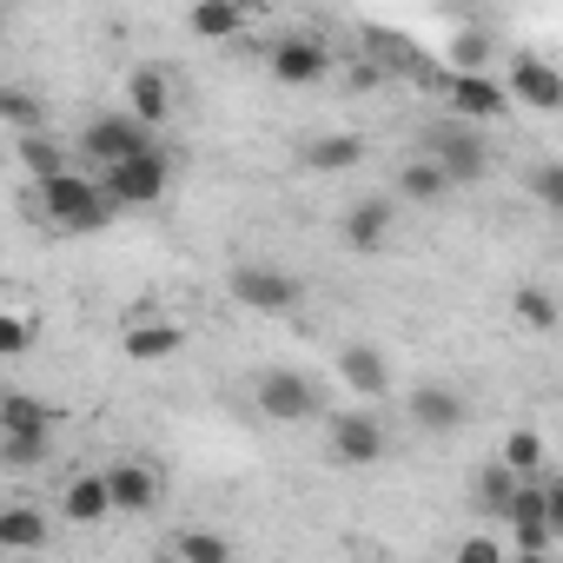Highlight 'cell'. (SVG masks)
Instances as JSON below:
<instances>
[{"instance_id": "cell-1", "label": "cell", "mask_w": 563, "mask_h": 563, "mask_svg": "<svg viewBox=\"0 0 563 563\" xmlns=\"http://www.w3.org/2000/svg\"><path fill=\"white\" fill-rule=\"evenodd\" d=\"M41 212H47L60 232H100L120 206L107 199L100 179H87V173H60L54 186H41Z\"/></svg>"}, {"instance_id": "cell-2", "label": "cell", "mask_w": 563, "mask_h": 563, "mask_svg": "<svg viewBox=\"0 0 563 563\" xmlns=\"http://www.w3.org/2000/svg\"><path fill=\"white\" fill-rule=\"evenodd\" d=\"M225 292H232V306H245V312H258V319H278V312H292L299 306V278L286 272V265H232L225 272Z\"/></svg>"}, {"instance_id": "cell-3", "label": "cell", "mask_w": 563, "mask_h": 563, "mask_svg": "<svg viewBox=\"0 0 563 563\" xmlns=\"http://www.w3.org/2000/svg\"><path fill=\"white\" fill-rule=\"evenodd\" d=\"M80 153H87L100 173H113V166H126V159H140V153H159V133L140 126L133 113H100V120L80 133Z\"/></svg>"}, {"instance_id": "cell-4", "label": "cell", "mask_w": 563, "mask_h": 563, "mask_svg": "<svg viewBox=\"0 0 563 563\" xmlns=\"http://www.w3.org/2000/svg\"><path fill=\"white\" fill-rule=\"evenodd\" d=\"M424 159H438V166L451 173V186H471V179H484V173H490V146H484V140H477V126H464V120L438 126V133L424 140Z\"/></svg>"}, {"instance_id": "cell-5", "label": "cell", "mask_w": 563, "mask_h": 563, "mask_svg": "<svg viewBox=\"0 0 563 563\" xmlns=\"http://www.w3.org/2000/svg\"><path fill=\"white\" fill-rule=\"evenodd\" d=\"M258 411H265L272 424H306V418L319 411V391H312L306 372L272 365V372H258Z\"/></svg>"}, {"instance_id": "cell-6", "label": "cell", "mask_w": 563, "mask_h": 563, "mask_svg": "<svg viewBox=\"0 0 563 563\" xmlns=\"http://www.w3.org/2000/svg\"><path fill=\"white\" fill-rule=\"evenodd\" d=\"M166 179H173L166 146H159V153H140V159H126V166H113V173H100V186H107L113 206H159Z\"/></svg>"}, {"instance_id": "cell-7", "label": "cell", "mask_w": 563, "mask_h": 563, "mask_svg": "<svg viewBox=\"0 0 563 563\" xmlns=\"http://www.w3.org/2000/svg\"><path fill=\"white\" fill-rule=\"evenodd\" d=\"M325 438H332V457L339 464H378L385 457V424L372 411H339L325 424Z\"/></svg>"}, {"instance_id": "cell-8", "label": "cell", "mask_w": 563, "mask_h": 563, "mask_svg": "<svg viewBox=\"0 0 563 563\" xmlns=\"http://www.w3.org/2000/svg\"><path fill=\"white\" fill-rule=\"evenodd\" d=\"M272 74L286 80V87H319L325 74H332V54H325V41H312V34H286L272 47Z\"/></svg>"}, {"instance_id": "cell-9", "label": "cell", "mask_w": 563, "mask_h": 563, "mask_svg": "<svg viewBox=\"0 0 563 563\" xmlns=\"http://www.w3.org/2000/svg\"><path fill=\"white\" fill-rule=\"evenodd\" d=\"M504 517H510V530H517V543H523L530 556H550V537H556V530H550V490H543L537 477L517 484V497H510Z\"/></svg>"}, {"instance_id": "cell-10", "label": "cell", "mask_w": 563, "mask_h": 563, "mask_svg": "<svg viewBox=\"0 0 563 563\" xmlns=\"http://www.w3.org/2000/svg\"><path fill=\"white\" fill-rule=\"evenodd\" d=\"M0 438H14V444H54V411L34 391H8V398H0Z\"/></svg>"}, {"instance_id": "cell-11", "label": "cell", "mask_w": 563, "mask_h": 563, "mask_svg": "<svg viewBox=\"0 0 563 563\" xmlns=\"http://www.w3.org/2000/svg\"><path fill=\"white\" fill-rule=\"evenodd\" d=\"M451 107H457L464 126H477V120H504V113H510V87H497L490 74H457V80H451Z\"/></svg>"}, {"instance_id": "cell-12", "label": "cell", "mask_w": 563, "mask_h": 563, "mask_svg": "<svg viewBox=\"0 0 563 563\" xmlns=\"http://www.w3.org/2000/svg\"><path fill=\"white\" fill-rule=\"evenodd\" d=\"M179 345H186V332L173 319H126V332H120V352L133 365H166Z\"/></svg>"}, {"instance_id": "cell-13", "label": "cell", "mask_w": 563, "mask_h": 563, "mask_svg": "<svg viewBox=\"0 0 563 563\" xmlns=\"http://www.w3.org/2000/svg\"><path fill=\"white\" fill-rule=\"evenodd\" d=\"M510 100H523L530 113H563V74H556L550 60L523 54L517 74H510Z\"/></svg>"}, {"instance_id": "cell-14", "label": "cell", "mask_w": 563, "mask_h": 563, "mask_svg": "<svg viewBox=\"0 0 563 563\" xmlns=\"http://www.w3.org/2000/svg\"><path fill=\"white\" fill-rule=\"evenodd\" d=\"M391 219H398V212H391V199H378V192H372V199H352V206H345L339 232H345V245H352V252H378V245L391 239Z\"/></svg>"}, {"instance_id": "cell-15", "label": "cell", "mask_w": 563, "mask_h": 563, "mask_svg": "<svg viewBox=\"0 0 563 563\" xmlns=\"http://www.w3.org/2000/svg\"><path fill=\"white\" fill-rule=\"evenodd\" d=\"M107 490H113V510H153L159 490H166V477L153 464L126 457V464H107Z\"/></svg>"}, {"instance_id": "cell-16", "label": "cell", "mask_w": 563, "mask_h": 563, "mask_svg": "<svg viewBox=\"0 0 563 563\" xmlns=\"http://www.w3.org/2000/svg\"><path fill=\"white\" fill-rule=\"evenodd\" d=\"M126 113L140 120V126H166V113H173V80L159 74V67H140L133 80H126Z\"/></svg>"}, {"instance_id": "cell-17", "label": "cell", "mask_w": 563, "mask_h": 563, "mask_svg": "<svg viewBox=\"0 0 563 563\" xmlns=\"http://www.w3.org/2000/svg\"><path fill=\"white\" fill-rule=\"evenodd\" d=\"M107 510H113L107 471H80V477H67V490H60V517H67V523H107Z\"/></svg>"}, {"instance_id": "cell-18", "label": "cell", "mask_w": 563, "mask_h": 563, "mask_svg": "<svg viewBox=\"0 0 563 563\" xmlns=\"http://www.w3.org/2000/svg\"><path fill=\"white\" fill-rule=\"evenodd\" d=\"M411 418H418L431 438H451V431L464 424V398H457L451 385H418V391H411Z\"/></svg>"}, {"instance_id": "cell-19", "label": "cell", "mask_w": 563, "mask_h": 563, "mask_svg": "<svg viewBox=\"0 0 563 563\" xmlns=\"http://www.w3.org/2000/svg\"><path fill=\"white\" fill-rule=\"evenodd\" d=\"M339 378H345L358 398H378V391L391 385V365H385L378 345H345V352H339Z\"/></svg>"}, {"instance_id": "cell-20", "label": "cell", "mask_w": 563, "mask_h": 563, "mask_svg": "<svg viewBox=\"0 0 563 563\" xmlns=\"http://www.w3.org/2000/svg\"><path fill=\"white\" fill-rule=\"evenodd\" d=\"M358 159H372L365 133H319V140L306 146V166H312V173H352Z\"/></svg>"}, {"instance_id": "cell-21", "label": "cell", "mask_w": 563, "mask_h": 563, "mask_svg": "<svg viewBox=\"0 0 563 563\" xmlns=\"http://www.w3.org/2000/svg\"><path fill=\"white\" fill-rule=\"evenodd\" d=\"M47 510H34V504H8V510H0V543H8V550H41L47 543Z\"/></svg>"}, {"instance_id": "cell-22", "label": "cell", "mask_w": 563, "mask_h": 563, "mask_svg": "<svg viewBox=\"0 0 563 563\" xmlns=\"http://www.w3.org/2000/svg\"><path fill=\"white\" fill-rule=\"evenodd\" d=\"M398 192H405L411 206H431V199H444V192H451V173H444L438 159H424V153H418V159H405Z\"/></svg>"}, {"instance_id": "cell-23", "label": "cell", "mask_w": 563, "mask_h": 563, "mask_svg": "<svg viewBox=\"0 0 563 563\" xmlns=\"http://www.w3.org/2000/svg\"><path fill=\"white\" fill-rule=\"evenodd\" d=\"M186 27L199 41H232V34H245V8H232V0H199L186 14Z\"/></svg>"}, {"instance_id": "cell-24", "label": "cell", "mask_w": 563, "mask_h": 563, "mask_svg": "<svg viewBox=\"0 0 563 563\" xmlns=\"http://www.w3.org/2000/svg\"><path fill=\"white\" fill-rule=\"evenodd\" d=\"M497 464H504L510 477H523V484H530V477H543V438H537L530 424H517V431L504 438V451H497Z\"/></svg>"}, {"instance_id": "cell-25", "label": "cell", "mask_w": 563, "mask_h": 563, "mask_svg": "<svg viewBox=\"0 0 563 563\" xmlns=\"http://www.w3.org/2000/svg\"><path fill=\"white\" fill-rule=\"evenodd\" d=\"M510 312H517V325H523V332H556V325H563V306H556L543 286H517Z\"/></svg>"}, {"instance_id": "cell-26", "label": "cell", "mask_w": 563, "mask_h": 563, "mask_svg": "<svg viewBox=\"0 0 563 563\" xmlns=\"http://www.w3.org/2000/svg\"><path fill=\"white\" fill-rule=\"evenodd\" d=\"M173 556H179V563H232V543H225L219 530H199V523H192V530L173 537Z\"/></svg>"}, {"instance_id": "cell-27", "label": "cell", "mask_w": 563, "mask_h": 563, "mask_svg": "<svg viewBox=\"0 0 563 563\" xmlns=\"http://www.w3.org/2000/svg\"><path fill=\"white\" fill-rule=\"evenodd\" d=\"M21 159H27L34 186H54L60 173H74V166H67V153H60L54 140H41V133H27V140H21Z\"/></svg>"}, {"instance_id": "cell-28", "label": "cell", "mask_w": 563, "mask_h": 563, "mask_svg": "<svg viewBox=\"0 0 563 563\" xmlns=\"http://www.w3.org/2000/svg\"><path fill=\"white\" fill-rule=\"evenodd\" d=\"M517 484H523V477H510L504 464H490V471H477L471 497H477V510H497V517H504V510H510V497H517Z\"/></svg>"}, {"instance_id": "cell-29", "label": "cell", "mask_w": 563, "mask_h": 563, "mask_svg": "<svg viewBox=\"0 0 563 563\" xmlns=\"http://www.w3.org/2000/svg\"><path fill=\"white\" fill-rule=\"evenodd\" d=\"M34 352V312L14 299V312L0 319V358H27Z\"/></svg>"}, {"instance_id": "cell-30", "label": "cell", "mask_w": 563, "mask_h": 563, "mask_svg": "<svg viewBox=\"0 0 563 563\" xmlns=\"http://www.w3.org/2000/svg\"><path fill=\"white\" fill-rule=\"evenodd\" d=\"M0 120H8V126H21V133H34V120H41V100H34L27 87H0Z\"/></svg>"}, {"instance_id": "cell-31", "label": "cell", "mask_w": 563, "mask_h": 563, "mask_svg": "<svg viewBox=\"0 0 563 563\" xmlns=\"http://www.w3.org/2000/svg\"><path fill=\"white\" fill-rule=\"evenodd\" d=\"M530 192H537L550 212H563V159H543V166L530 173Z\"/></svg>"}, {"instance_id": "cell-32", "label": "cell", "mask_w": 563, "mask_h": 563, "mask_svg": "<svg viewBox=\"0 0 563 563\" xmlns=\"http://www.w3.org/2000/svg\"><path fill=\"white\" fill-rule=\"evenodd\" d=\"M484 60H490V54H484V34H457L451 67H457V74H484Z\"/></svg>"}, {"instance_id": "cell-33", "label": "cell", "mask_w": 563, "mask_h": 563, "mask_svg": "<svg viewBox=\"0 0 563 563\" xmlns=\"http://www.w3.org/2000/svg\"><path fill=\"white\" fill-rule=\"evenodd\" d=\"M457 563H504V550H497L490 537H464V543H457Z\"/></svg>"}, {"instance_id": "cell-34", "label": "cell", "mask_w": 563, "mask_h": 563, "mask_svg": "<svg viewBox=\"0 0 563 563\" xmlns=\"http://www.w3.org/2000/svg\"><path fill=\"white\" fill-rule=\"evenodd\" d=\"M0 457L21 471V464H41V457H47V444H14V438H0Z\"/></svg>"}, {"instance_id": "cell-35", "label": "cell", "mask_w": 563, "mask_h": 563, "mask_svg": "<svg viewBox=\"0 0 563 563\" xmlns=\"http://www.w3.org/2000/svg\"><path fill=\"white\" fill-rule=\"evenodd\" d=\"M543 490H550V530H556V537H563V477H550V484H543Z\"/></svg>"}, {"instance_id": "cell-36", "label": "cell", "mask_w": 563, "mask_h": 563, "mask_svg": "<svg viewBox=\"0 0 563 563\" xmlns=\"http://www.w3.org/2000/svg\"><path fill=\"white\" fill-rule=\"evenodd\" d=\"M517 563H550V556H530V550H523V556H517Z\"/></svg>"}]
</instances>
